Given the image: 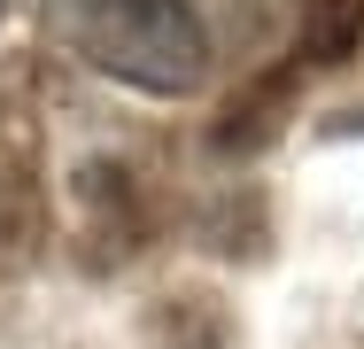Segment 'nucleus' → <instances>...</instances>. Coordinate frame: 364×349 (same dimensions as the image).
<instances>
[{"label":"nucleus","instance_id":"1","mask_svg":"<svg viewBox=\"0 0 364 349\" xmlns=\"http://www.w3.org/2000/svg\"><path fill=\"white\" fill-rule=\"evenodd\" d=\"M39 16L55 47L117 85L194 93L210 78V24L194 0H39Z\"/></svg>","mask_w":364,"mask_h":349}]
</instances>
